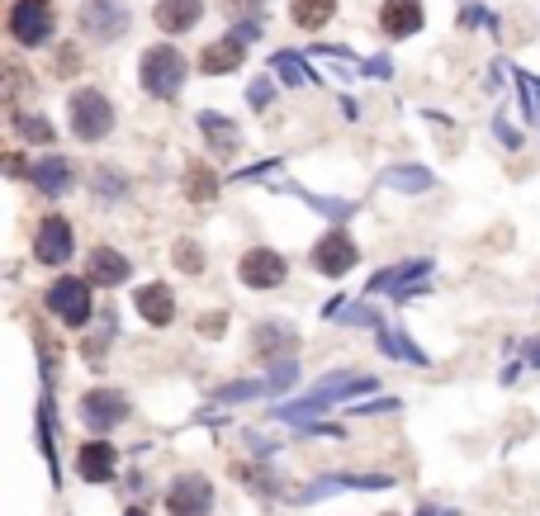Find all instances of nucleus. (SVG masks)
I'll use <instances>...</instances> for the list:
<instances>
[{
  "label": "nucleus",
  "instance_id": "1",
  "mask_svg": "<svg viewBox=\"0 0 540 516\" xmlns=\"http://www.w3.org/2000/svg\"><path fill=\"white\" fill-rule=\"evenodd\" d=\"M379 389V379L375 374H360V370H332L323 374L318 384L308 393H299V398H289V403H275V408L266 412L270 422H313L318 412L327 408H337V403H351V398H365V393H375Z\"/></svg>",
  "mask_w": 540,
  "mask_h": 516
},
{
  "label": "nucleus",
  "instance_id": "2",
  "mask_svg": "<svg viewBox=\"0 0 540 516\" xmlns=\"http://www.w3.org/2000/svg\"><path fill=\"white\" fill-rule=\"evenodd\" d=\"M114 124H119V114H114V100H109L105 90H95V86L72 90L67 128H72L76 143H105L109 133H114Z\"/></svg>",
  "mask_w": 540,
  "mask_h": 516
},
{
  "label": "nucleus",
  "instance_id": "3",
  "mask_svg": "<svg viewBox=\"0 0 540 516\" xmlns=\"http://www.w3.org/2000/svg\"><path fill=\"white\" fill-rule=\"evenodd\" d=\"M185 76H190V62H185V53L171 48V43H152V48H143V57H138V81H143V90L152 100H176L180 86H185Z\"/></svg>",
  "mask_w": 540,
  "mask_h": 516
},
{
  "label": "nucleus",
  "instance_id": "4",
  "mask_svg": "<svg viewBox=\"0 0 540 516\" xmlns=\"http://www.w3.org/2000/svg\"><path fill=\"white\" fill-rule=\"evenodd\" d=\"M436 261L432 256H403L394 266L375 270L370 280H365V299H375V294H389L398 303H413L417 294H427V280H432Z\"/></svg>",
  "mask_w": 540,
  "mask_h": 516
},
{
  "label": "nucleus",
  "instance_id": "5",
  "mask_svg": "<svg viewBox=\"0 0 540 516\" xmlns=\"http://www.w3.org/2000/svg\"><path fill=\"white\" fill-rule=\"evenodd\" d=\"M43 308L53 313L67 332H81L95 318V285L86 275H57L53 285L43 289Z\"/></svg>",
  "mask_w": 540,
  "mask_h": 516
},
{
  "label": "nucleus",
  "instance_id": "6",
  "mask_svg": "<svg viewBox=\"0 0 540 516\" xmlns=\"http://www.w3.org/2000/svg\"><path fill=\"white\" fill-rule=\"evenodd\" d=\"M389 488H398L394 474H360V469H332V474H318L313 483H304L294 502L313 507V502L337 498V493H389Z\"/></svg>",
  "mask_w": 540,
  "mask_h": 516
},
{
  "label": "nucleus",
  "instance_id": "7",
  "mask_svg": "<svg viewBox=\"0 0 540 516\" xmlns=\"http://www.w3.org/2000/svg\"><path fill=\"white\" fill-rule=\"evenodd\" d=\"M76 417H81V427L95 431V436H109L114 427H124L133 408H128V398L119 389H109V384H95V389L81 393V403H76Z\"/></svg>",
  "mask_w": 540,
  "mask_h": 516
},
{
  "label": "nucleus",
  "instance_id": "8",
  "mask_svg": "<svg viewBox=\"0 0 540 516\" xmlns=\"http://www.w3.org/2000/svg\"><path fill=\"white\" fill-rule=\"evenodd\" d=\"M57 34L53 0H15L10 5V38L19 48H48Z\"/></svg>",
  "mask_w": 540,
  "mask_h": 516
},
{
  "label": "nucleus",
  "instance_id": "9",
  "mask_svg": "<svg viewBox=\"0 0 540 516\" xmlns=\"http://www.w3.org/2000/svg\"><path fill=\"white\" fill-rule=\"evenodd\" d=\"M360 261L356 242H351V232L346 228H327L318 242H313V251H308V266L318 270L323 280H342V275H351Z\"/></svg>",
  "mask_w": 540,
  "mask_h": 516
},
{
  "label": "nucleus",
  "instance_id": "10",
  "mask_svg": "<svg viewBox=\"0 0 540 516\" xmlns=\"http://www.w3.org/2000/svg\"><path fill=\"white\" fill-rule=\"evenodd\" d=\"M166 512L171 516H214V483L199 469H185L166 488Z\"/></svg>",
  "mask_w": 540,
  "mask_h": 516
},
{
  "label": "nucleus",
  "instance_id": "11",
  "mask_svg": "<svg viewBox=\"0 0 540 516\" xmlns=\"http://www.w3.org/2000/svg\"><path fill=\"white\" fill-rule=\"evenodd\" d=\"M237 280L247 289H256V294L280 289L289 280V261L275 247H252V251H242V261H237Z\"/></svg>",
  "mask_w": 540,
  "mask_h": 516
},
{
  "label": "nucleus",
  "instance_id": "12",
  "mask_svg": "<svg viewBox=\"0 0 540 516\" xmlns=\"http://www.w3.org/2000/svg\"><path fill=\"white\" fill-rule=\"evenodd\" d=\"M72 251H76V232L72 223L62 214H48V218H38V232H34V261L38 266H67L72 261Z\"/></svg>",
  "mask_w": 540,
  "mask_h": 516
},
{
  "label": "nucleus",
  "instance_id": "13",
  "mask_svg": "<svg viewBox=\"0 0 540 516\" xmlns=\"http://www.w3.org/2000/svg\"><path fill=\"white\" fill-rule=\"evenodd\" d=\"M81 29H86L95 43H119V38L128 34V5L124 0H86L81 5Z\"/></svg>",
  "mask_w": 540,
  "mask_h": 516
},
{
  "label": "nucleus",
  "instance_id": "14",
  "mask_svg": "<svg viewBox=\"0 0 540 516\" xmlns=\"http://www.w3.org/2000/svg\"><path fill=\"white\" fill-rule=\"evenodd\" d=\"M76 479L81 483H114L119 479V450L105 436H90L76 445Z\"/></svg>",
  "mask_w": 540,
  "mask_h": 516
},
{
  "label": "nucleus",
  "instance_id": "15",
  "mask_svg": "<svg viewBox=\"0 0 540 516\" xmlns=\"http://www.w3.org/2000/svg\"><path fill=\"white\" fill-rule=\"evenodd\" d=\"M29 185H34L38 195H48V199L72 195V185H76L72 157H62V152H43V157L29 166Z\"/></svg>",
  "mask_w": 540,
  "mask_h": 516
},
{
  "label": "nucleus",
  "instance_id": "16",
  "mask_svg": "<svg viewBox=\"0 0 540 516\" xmlns=\"http://www.w3.org/2000/svg\"><path fill=\"white\" fill-rule=\"evenodd\" d=\"M379 190H394V195H432L436 190V171L432 166H417V161H394L375 176Z\"/></svg>",
  "mask_w": 540,
  "mask_h": 516
},
{
  "label": "nucleus",
  "instance_id": "17",
  "mask_svg": "<svg viewBox=\"0 0 540 516\" xmlns=\"http://www.w3.org/2000/svg\"><path fill=\"white\" fill-rule=\"evenodd\" d=\"M86 280L95 289H119L133 280V261H128L119 247H95L86 261Z\"/></svg>",
  "mask_w": 540,
  "mask_h": 516
},
{
  "label": "nucleus",
  "instance_id": "18",
  "mask_svg": "<svg viewBox=\"0 0 540 516\" xmlns=\"http://www.w3.org/2000/svg\"><path fill=\"white\" fill-rule=\"evenodd\" d=\"M133 308H138V318H143L147 327H171V322H176V294H171V285H162V280L133 289Z\"/></svg>",
  "mask_w": 540,
  "mask_h": 516
},
{
  "label": "nucleus",
  "instance_id": "19",
  "mask_svg": "<svg viewBox=\"0 0 540 516\" xmlns=\"http://www.w3.org/2000/svg\"><path fill=\"white\" fill-rule=\"evenodd\" d=\"M270 190H275V195H289V199H304L308 209H318V214H323L327 223H337V228H342L346 218H356V214H360V204H356V199H332V195H313V190H304V185H289V180H275V185H270Z\"/></svg>",
  "mask_w": 540,
  "mask_h": 516
},
{
  "label": "nucleus",
  "instance_id": "20",
  "mask_svg": "<svg viewBox=\"0 0 540 516\" xmlns=\"http://www.w3.org/2000/svg\"><path fill=\"white\" fill-rule=\"evenodd\" d=\"M242 62H247V43H242L237 34H223V38H214V43L199 53V76L242 72Z\"/></svg>",
  "mask_w": 540,
  "mask_h": 516
},
{
  "label": "nucleus",
  "instance_id": "21",
  "mask_svg": "<svg viewBox=\"0 0 540 516\" xmlns=\"http://www.w3.org/2000/svg\"><path fill=\"white\" fill-rule=\"evenodd\" d=\"M422 24H427L422 0H384L379 5V29L389 38H413V34H422Z\"/></svg>",
  "mask_w": 540,
  "mask_h": 516
},
{
  "label": "nucleus",
  "instance_id": "22",
  "mask_svg": "<svg viewBox=\"0 0 540 516\" xmlns=\"http://www.w3.org/2000/svg\"><path fill=\"white\" fill-rule=\"evenodd\" d=\"M375 346H379V356H389V360H408V365H417V370H432V356L417 346L403 327H389V322H379L375 327Z\"/></svg>",
  "mask_w": 540,
  "mask_h": 516
},
{
  "label": "nucleus",
  "instance_id": "23",
  "mask_svg": "<svg viewBox=\"0 0 540 516\" xmlns=\"http://www.w3.org/2000/svg\"><path fill=\"white\" fill-rule=\"evenodd\" d=\"M252 351L261 360H285V356H294V327H289V322H256L252 327Z\"/></svg>",
  "mask_w": 540,
  "mask_h": 516
},
{
  "label": "nucleus",
  "instance_id": "24",
  "mask_svg": "<svg viewBox=\"0 0 540 516\" xmlns=\"http://www.w3.org/2000/svg\"><path fill=\"white\" fill-rule=\"evenodd\" d=\"M152 19H157L162 34H190L199 19H204V0H157Z\"/></svg>",
  "mask_w": 540,
  "mask_h": 516
},
{
  "label": "nucleus",
  "instance_id": "25",
  "mask_svg": "<svg viewBox=\"0 0 540 516\" xmlns=\"http://www.w3.org/2000/svg\"><path fill=\"white\" fill-rule=\"evenodd\" d=\"M199 133H204V143L214 147L218 157H233L237 147H242V128L233 124V119H223L218 109H199Z\"/></svg>",
  "mask_w": 540,
  "mask_h": 516
},
{
  "label": "nucleus",
  "instance_id": "26",
  "mask_svg": "<svg viewBox=\"0 0 540 516\" xmlns=\"http://www.w3.org/2000/svg\"><path fill=\"white\" fill-rule=\"evenodd\" d=\"M180 190H185L190 204H214L218 190H223V180H218V171L209 166V161H190V166H185V185H180Z\"/></svg>",
  "mask_w": 540,
  "mask_h": 516
},
{
  "label": "nucleus",
  "instance_id": "27",
  "mask_svg": "<svg viewBox=\"0 0 540 516\" xmlns=\"http://www.w3.org/2000/svg\"><path fill=\"white\" fill-rule=\"evenodd\" d=\"M270 72H280V81H285V86H304V81H308V86H318V81H323V76H318L304 62V53H294V48L270 53Z\"/></svg>",
  "mask_w": 540,
  "mask_h": 516
},
{
  "label": "nucleus",
  "instance_id": "28",
  "mask_svg": "<svg viewBox=\"0 0 540 516\" xmlns=\"http://www.w3.org/2000/svg\"><path fill=\"white\" fill-rule=\"evenodd\" d=\"M332 15H337V0H289V19H294L304 34H318V29H327V24H332Z\"/></svg>",
  "mask_w": 540,
  "mask_h": 516
},
{
  "label": "nucleus",
  "instance_id": "29",
  "mask_svg": "<svg viewBox=\"0 0 540 516\" xmlns=\"http://www.w3.org/2000/svg\"><path fill=\"white\" fill-rule=\"evenodd\" d=\"M252 398H270V384H266V374L261 379H233V384H218L214 389V403H252Z\"/></svg>",
  "mask_w": 540,
  "mask_h": 516
},
{
  "label": "nucleus",
  "instance_id": "30",
  "mask_svg": "<svg viewBox=\"0 0 540 516\" xmlns=\"http://www.w3.org/2000/svg\"><path fill=\"white\" fill-rule=\"evenodd\" d=\"M10 124H15V133L19 138H24V143L29 147H53V124H48V119H43V114H29V109H15V114H10Z\"/></svg>",
  "mask_w": 540,
  "mask_h": 516
},
{
  "label": "nucleus",
  "instance_id": "31",
  "mask_svg": "<svg viewBox=\"0 0 540 516\" xmlns=\"http://www.w3.org/2000/svg\"><path fill=\"white\" fill-rule=\"evenodd\" d=\"M266 384H270V398H285V393L299 384V360H294V356L270 360V365H266Z\"/></svg>",
  "mask_w": 540,
  "mask_h": 516
},
{
  "label": "nucleus",
  "instance_id": "32",
  "mask_svg": "<svg viewBox=\"0 0 540 516\" xmlns=\"http://www.w3.org/2000/svg\"><path fill=\"white\" fill-rule=\"evenodd\" d=\"M95 199H105V204L128 199V176L119 166H100V171H95Z\"/></svg>",
  "mask_w": 540,
  "mask_h": 516
},
{
  "label": "nucleus",
  "instance_id": "33",
  "mask_svg": "<svg viewBox=\"0 0 540 516\" xmlns=\"http://www.w3.org/2000/svg\"><path fill=\"white\" fill-rule=\"evenodd\" d=\"M332 322H342V327H379V308L370 299H356V303H342L337 313H332Z\"/></svg>",
  "mask_w": 540,
  "mask_h": 516
},
{
  "label": "nucleus",
  "instance_id": "34",
  "mask_svg": "<svg viewBox=\"0 0 540 516\" xmlns=\"http://www.w3.org/2000/svg\"><path fill=\"white\" fill-rule=\"evenodd\" d=\"M171 256H176V270H180V275H204V247H199V242L180 237L176 247H171Z\"/></svg>",
  "mask_w": 540,
  "mask_h": 516
},
{
  "label": "nucleus",
  "instance_id": "35",
  "mask_svg": "<svg viewBox=\"0 0 540 516\" xmlns=\"http://www.w3.org/2000/svg\"><path fill=\"white\" fill-rule=\"evenodd\" d=\"M233 474H237V479H247V483H252V493L280 498V479H275V474H266V469H247V464H237Z\"/></svg>",
  "mask_w": 540,
  "mask_h": 516
},
{
  "label": "nucleus",
  "instance_id": "36",
  "mask_svg": "<svg viewBox=\"0 0 540 516\" xmlns=\"http://www.w3.org/2000/svg\"><path fill=\"white\" fill-rule=\"evenodd\" d=\"M280 166H285V161H280V157L252 161V166H242V171H233V176H228V185H247V180H270V176H275V171H280Z\"/></svg>",
  "mask_w": 540,
  "mask_h": 516
},
{
  "label": "nucleus",
  "instance_id": "37",
  "mask_svg": "<svg viewBox=\"0 0 540 516\" xmlns=\"http://www.w3.org/2000/svg\"><path fill=\"white\" fill-rule=\"evenodd\" d=\"M247 105L261 109V114H266V109L275 105V81H270V72H261V76L252 81V86H247Z\"/></svg>",
  "mask_w": 540,
  "mask_h": 516
},
{
  "label": "nucleus",
  "instance_id": "38",
  "mask_svg": "<svg viewBox=\"0 0 540 516\" xmlns=\"http://www.w3.org/2000/svg\"><path fill=\"white\" fill-rule=\"evenodd\" d=\"M351 417H379V412H403V398H389V393H384V398H375V403H351Z\"/></svg>",
  "mask_w": 540,
  "mask_h": 516
},
{
  "label": "nucleus",
  "instance_id": "39",
  "mask_svg": "<svg viewBox=\"0 0 540 516\" xmlns=\"http://www.w3.org/2000/svg\"><path fill=\"white\" fill-rule=\"evenodd\" d=\"M517 95H522V114H526V124H531V128L540 133V100L531 95V81H526V72L517 76Z\"/></svg>",
  "mask_w": 540,
  "mask_h": 516
},
{
  "label": "nucleus",
  "instance_id": "40",
  "mask_svg": "<svg viewBox=\"0 0 540 516\" xmlns=\"http://www.w3.org/2000/svg\"><path fill=\"white\" fill-rule=\"evenodd\" d=\"M493 138H498L507 152H522V147H526V138H522V133H517L512 124H507L503 114H493Z\"/></svg>",
  "mask_w": 540,
  "mask_h": 516
},
{
  "label": "nucleus",
  "instance_id": "41",
  "mask_svg": "<svg viewBox=\"0 0 540 516\" xmlns=\"http://www.w3.org/2000/svg\"><path fill=\"white\" fill-rule=\"evenodd\" d=\"M242 441H247V450H252V455H256V460H261V464H266L270 455L280 450V445L270 441V436H261V431H242Z\"/></svg>",
  "mask_w": 540,
  "mask_h": 516
},
{
  "label": "nucleus",
  "instance_id": "42",
  "mask_svg": "<svg viewBox=\"0 0 540 516\" xmlns=\"http://www.w3.org/2000/svg\"><path fill=\"white\" fill-rule=\"evenodd\" d=\"M299 436H318V441H346V427H327V422H304Z\"/></svg>",
  "mask_w": 540,
  "mask_h": 516
},
{
  "label": "nucleus",
  "instance_id": "43",
  "mask_svg": "<svg viewBox=\"0 0 540 516\" xmlns=\"http://www.w3.org/2000/svg\"><path fill=\"white\" fill-rule=\"evenodd\" d=\"M360 76H375V81H389V76H394V62H389V57H370V62H360Z\"/></svg>",
  "mask_w": 540,
  "mask_h": 516
},
{
  "label": "nucleus",
  "instance_id": "44",
  "mask_svg": "<svg viewBox=\"0 0 540 516\" xmlns=\"http://www.w3.org/2000/svg\"><path fill=\"white\" fill-rule=\"evenodd\" d=\"M228 10L247 19H266V0H228Z\"/></svg>",
  "mask_w": 540,
  "mask_h": 516
},
{
  "label": "nucleus",
  "instance_id": "45",
  "mask_svg": "<svg viewBox=\"0 0 540 516\" xmlns=\"http://www.w3.org/2000/svg\"><path fill=\"white\" fill-rule=\"evenodd\" d=\"M228 34H237L242 38V43H247V48H252L256 38H261V19H237L233 29H228Z\"/></svg>",
  "mask_w": 540,
  "mask_h": 516
},
{
  "label": "nucleus",
  "instance_id": "46",
  "mask_svg": "<svg viewBox=\"0 0 540 516\" xmlns=\"http://www.w3.org/2000/svg\"><path fill=\"white\" fill-rule=\"evenodd\" d=\"M522 356H526V365H531V370H540V337H531L522 346Z\"/></svg>",
  "mask_w": 540,
  "mask_h": 516
},
{
  "label": "nucleus",
  "instance_id": "47",
  "mask_svg": "<svg viewBox=\"0 0 540 516\" xmlns=\"http://www.w3.org/2000/svg\"><path fill=\"white\" fill-rule=\"evenodd\" d=\"M413 516H460V512H455V507H432V502H422Z\"/></svg>",
  "mask_w": 540,
  "mask_h": 516
},
{
  "label": "nucleus",
  "instance_id": "48",
  "mask_svg": "<svg viewBox=\"0 0 540 516\" xmlns=\"http://www.w3.org/2000/svg\"><path fill=\"white\" fill-rule=\"evenodd\" d=\"M124 516H152V512H147V507H128Z\"/></svg>",
  "mask_w": 540,
  "mask_h": 516
}]
</instances>
